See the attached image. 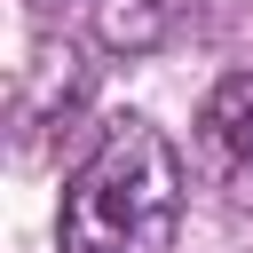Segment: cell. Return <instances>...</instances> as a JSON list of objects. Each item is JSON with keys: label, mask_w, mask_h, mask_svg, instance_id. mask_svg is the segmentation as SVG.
<instances>
[{"label": "cell", "mask_w": 253, "mask_h": 253, "mask_svg": "<svg viewBox=\"0 0 253 253\" xmlns=\"http://www.w3.org/2000/svg\"><path fill=\"white\" fill-rule=\"evenodd\" d=\"M174 32V0H95V40L119 55H142Z\"/></svg>", "instance_id": "cell-3"}, {"label": "cell", "mask_w": 253, "mask_h": 253, "mask_svg": "<svg viewBox=\"0 0 253 253\" xmlns=\"http://www.w3.org/2000/svg\"><path fill=\"white\" fill-rule=\"evenodd\" d=\"M198 158L229 198H253V71L221 79L198 111Z\"/></svg>", "instance_id": "cell-2"}, {"label": "cell", "mask_w": 253, "mask_h": 253, "mask_svg": "<svg viewBox=\"0 0 253 253\" xmlns=\"http://www.w3.org/2000/svg\"><path fill=\"white\" fill-rule=\"evenodd\" d=\"M182 221V158L174 142L142 119L119 111L87 142L71 190H63V229L55 253H166Z\"/></svg>", "instance_id": "cell-1"}]
</instances>
